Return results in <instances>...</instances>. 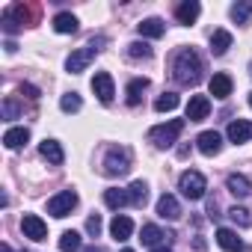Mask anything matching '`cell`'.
Wrapping results in <instances>:
<instances>
[{
  "label": "cell",
  "mask_w": 252,
  "mask_h": 252,
  "mask_svg": "<svg viewBox=\"0 0 252 252\" xmlns=\"http://www.w3.org/2000/svg\"><path fill=\"white\" fill-rule=\"evenodd\" d=\"M149 89V77H134L128 83V89H125V95H128V107H137L143 101V92Z\"/></svg>",
  "instance_id": "7402d4cb"
},
{
  "label": "cell",
  "mask_w": 252,
  "mask_h": 252,
  "mask_svg": "<svg viewBox=\"0 0 252 252\" xmlns=\"http://www.w3.org/2000/svg\"><path fill=\"white\" fill-rule=\"evenodd\" d=\"M152 252H169V249H166V246H158V249H152Z\"/></svg>",
  "instance_id": "74e56055"
},
{
  "label": "cell",
  "mask_w": 252,
  "mask_h": 252,
  "mask_svg": "<svg viewBox=\"0 0 252 252\" xmlns=\"http://www.w3.org/2000/svg\"><path fill=\"white\" fill-rule=\"evenodd\" d=\"M39 152H42V158H45L51 166H60V163L65 160V152H63V146H60L57 140H45V143L39 146Z\"/></svg>",
  "instance_id": "2e32d148"
},
{
  "label": "cell",
  "mask_w": 252,
  "mask_h": 252,
  "mask_svg": "<svg viewBox=\"0 0 252 252\" xmlns=\"http://www.w3.org/2000/svg\"><path fill=\"white\" fill-rule=\"evenodd\" d=\"M228 217H231V222H237L240 228H246V225H252V217H249V211L246 208H228Z\"/></svg>",
  "instance_id": "d6a6232c"
},
{
  "label": "cell",
  "mask_w": 252,
  "mask_h": 252,
  "mask_svg": "<svg viewBox=\"0 0 252 252\" xmlns=\"http://www.w3.org/2000/svg\"><path fill=\"white\" fill-rule=\"evenodd\" d=\"M27 140H30V131L27 128H9L3 134V146L6 149H21V146H27Z\"/></svg>",
  "instance_id": "cb8c5ba5"
},
{
  "label": "cell",
  "mask_w": 252,
  "mask_h": 252,
  "mask_svg": "<svg viewBox=\"0 0 252 252\" xmlns=\"http://www.w3.org/2000/svg\"><path fill=\"white\" fill-rule=\"evenodd\" d=\"M83 249V237L77 231H63L60 237V252H80Z\"/></svg>",
  "instance_id": "4316f807"
},
{
  "label": "cell",
  "mask_w": 252,
  "mask_h": 252,
  "mask_svg": "<svg viewBox=\"0 0 252 252\" xmlns=\"http://www.w3.org/2000/svg\"><path fill=\"white\" fill-rule=\"evenodd\" d=\"M21 231H24V237H30V240H45V237H48V225H45V220L36 217V214H24Z\"/></svg>",
  "instance_id": "9c48e42d"
},
{
  "label": "cell",
  "mask_w": 252,
  "mask_h": 252,
  "mask_svg": "<svg viewBox=\"0 0 252 252\" xmlns=\"http://www.w3.org/2000/svg\"><path fill=\"white\" fill-rule=\"evenodd\" d=\"M208 113H211V98L208 95H190V101H187V119L190 122H202V119H208Z\"/></svg>",
  "instance_id": "30bf717a"
},
{
  "label": "cell",
  "mask_w": 252,
  "mask_h": 252,
  "mask_svg": "<svg viewBox=\"0 0 252 252\" xmlns=\"http://www.w3.org/2000/svg\"><path fill=\"white\" fill-rule=\"evenodd\" d=\"M104 45H107V39H104V36H95V39H92L86 48L74 51V54L65 60V68H68L71 74H80V71H86V65H89V63H92V60L101 54V48H104Z\"/></svg>",
  "instance_id": "7a4b0ae2"
},
{
  "label": "cell",
  "mask_w": 252,
  "mask_h": 252,
  "mask_svg": "<svg viewBox=\"0 0 252 252\" xmlns=\"http://www.w3.org/2000/svg\"><path fill=\"white\" fill-rule=\"evenodd\" d=\"M158 217H163V220H178L181 217V205L172 193H163L158 199Z\"/></svg>",
  "instance_id": "9a60e30c"
},
{
  "label": "cell",
  "mask_w": 252,
  "mask_h": 252,
  "mask_svg": "<svg viewBox=\"0 0 252 252\" xmlns=\"http://www.w3.org/2000/svg\"><path fill=\"white\" fill-rule=\"evenodd\" d=\"M225 187H228V193H231V196H237V199L252 196V184H249V178H246V175H228V178H225Z\"/></svg>",
  "instance_id": "e0dca14e"
},
{
  "label": "cell",
  "mask_w": 252,
  "mask_h": 252,
  "mask_svg": "<svg viewBox=\"0 0 252 252\" xmlns=\"http://www.w3.org/2000/svg\"><path fill=\"white\" fill-rule=\"evenodd\" d=\"M249 107H252V92H249Z\"/></svg>",
  "instance_id": "f35d334b"
},
{
  "label": "cell",
  "mask_w": 252,
  "mask_h": 252,
  "mask_svg": "<svg viewBox=\"0 0 252 252\" xmlns=\"http://www.w3.org/2000/svg\"><path fill=\"white\" fill-rule=\"evenodd\" d=\"M77 208V193L74 190H63L54 199H48V214L51 217H68Z\"/></svg>",
  "instance_id": "52a82bcc"
},
{
  "label": "cell",
  "mask_w": 252,
  "mask_h": 252,
  "mask_svg": "<svg viewBox=\"0 0 252 252\" xmlns=\"http://www.w3.org/2000/svg\"><path fill=\"white\" fill-rule=\"evenodd\" d=\"M196 146H199L202 155L214 158V155H220V149H222V137H220L217 131H202V134L196 137Z\"/></svg>",
  "instance_id": "7c38bea8"
},
{
  "label": "cell",
  "mask_w": 252,
  "mask_h": 252,
  "mask_svg": "<svg viewBox=\"0 0 252 252\" xmlns=\"http://www.w3.org/2000/svg\"><path fill=\"white\" fill-rule=\"evenodd\" d=\"M80 107H83V101H80L77 92H65V95L60 98V110H63V113H77Z\"/></svg>",
  "instance_id": "f546056e"
},
{
  "label": "cell",
  "mask_w": 252,
  "mask_h": 252,
  "mask_svg": "<svg viewBox=\"0 0 252 252\" xmlns=\"http://www.w3.org/2000/svg\"><path fill=\"white\" fill-rule=\"evenodd\" d=\"M128 57L131 60H149L152 57V45L149 42H131L128 45Z\"/></svg>",
  "instance_id": "1f68e13d"
},
{
  "label": "cell",
  "mask_w": 252,
  "mask_h": 252,
  "mask_svg": "<svg viewBox=\"0 0 252 252\" xmlns=\"http://www.w3.org/2000/svg\"><path fill=\"white\" fill-rule=\"evenodd\" d=\"M92 92L98 95V101H101V104H110V101H113V95H116L113 74H110V71H95V77H92Z\"/></svg>",
  "instance_id": "ba28073f"
},
{
  "label": "cell",
  "mask_w": 252,
  "mask_h": 252,
  "mask_svg": "<svg viewBox=\"0 0 252 252\" xmlns=\"http://www.w3.org/2000/svg\"><path fill=\"white\" fill-rule=\"evenodd\" d=\"M0 252H12V246H9V243H3V246H0Z\"/></svg>",
  "instance_id": "8d00e7d4"
},
{
  "label": "cell",
  "mask_w": 252,
  "mask_h": 252,
  "mask_svg": "<svg viewBox=\"0 0 252 252\" xmlns=\"http://www.w3.org/2000/svg\"><path fill=\"white\" fill-rule=\"evenodd\" d=\"M128 202H131L128 190H107V193H104V205H107V208H113V211L125 208Z\"/></svg>",
  "instance_id": "83f0119b"
},
{
  "label": "cell",
  "mask_w": 252,
  "mask_h": 252,
  "mask_svg": "<svg viewBox=\"0 0 252 252\" xmlns=\"http://www.w3.org/2000/svg\"><path fill=\"white\" fill-rule=\"evenodd\" d=\"M217 243H220V249H225V252H243L246 249V243L237 237V231H231V228H217Z\"/></svg>",
  "instance_id": "4fadbf2b"
},
{
  "label": "cell",
  "mask_w": 252,
  "mask_h": 252,
  "mask_svg": "<svg viewBox=\"0 0 252 252\" xmlns=\"http://www.w3.org/2000/svg\"><path fill=\"white\" fill-rule=\"evenodd\" d=\"M110 234H113L116 240H128V237L134 234V220L125 217V214H116L113 222H110Z\"/></svg>",
  "instance_id": "5bb4252c"
},
{
  "label": "cell",
  "mask_w": 252,
  "mask_h": 252,
  "mask_svg": "<svg viewBox=\"0 0 252 252\" xmlns=\"http://www.w3.org/2000/svg\"><path fill=\"white\" fill-rule=\"evenodd\" d=\"M202 71H205L202 57H199L193 48H181V51L175 54V60H172V77H175V83H181V86H196V83L202 80Z\"/></svg>",
  "instance_id": "6da1fadb"
},
{
  "label": "cell",
  "mask_w": 252,
  "mask_h": 252,
  "mask_svg": "<svg viewBox=\"0 0 252 252\" xmlns=\"http://www.w3.org/2000/svg\"><path fill=\"white\" fill-rule=\"evenodd\" d=\"M54 30L57 33H77V18L71 12H60V15H54Z\"/></svg>",
  "instance_id": "d4e9b609"
},
{
  "label": "cell",
  "mask_w": 252,
  "mask_h": 252,
  "mask_svg": "<svg viewBox=\"0 0 252 252\" xmlns=\"http://www.w3.org/2000/svg\"><path fill=\"white\" fill-rule=\"evenodd\" d=\"M178 107V95L175 92H163V95H158V101H155V110L158 113H169V110H175Z\"/></svg>",
  "instance_id": "4dcf8cb0"
},
{
  "label": "cell",
  "mask_w": 252,
  "mask_h": 252,
  "mask_svg": "<svg viewBox=\"0 0 252 252\" xmlns=\"http://www.w3.org/2000/svg\"><path fill=\"white\" fill-rule=\"evenodd\" d=\"M86 252H101V249H86Z\"/></svg>",
  "instance_id": "ab89813d"
},
{
  "label": "cell",
  "mask_w": 252,
  "mask_h": 252,
  "mask_svg": "<svg viewBox=\"0 0 252 252\" xmlns=\"http://www.w3.org/2000/svg\"><path fill=\"white\" fill-rule=\"evenodd\" d=\"M199 12H202V6H199V0H184V3H178V9H175V18L181 21V24H193L196 18H199Z\"/></svg>",
  "instance_id": "d6986e66"
},
{
  "label": "cell",
  "mask_w": 252,
  "mask_h": 252,
  "mask_svg": "<svg viewBox=\"0 0 252 252\" xmlns=\"http://www.w3.org/2000/svg\"><path fill=\"white\" fill-rule=\"evenodd\" d=\"M128 196H131V205L143 208V205L149 202V184H146V181H134V184L128 187Z\"/></svg>",
  "instance_id": "484cf974"
},
{
  "label": "cell",
  "mask_w": 252,
  "mask_h": 252,
  "mask_svg": "<svg viewBox=\"0 0 252 252\" xmlns=\"http://www.w3.org/2000/svg\"><path fill=\"white\" fill-rule=\"evenodd\" d=\"M122 252H134V249H122Z\"/></svg>",
  "instance_id": "60d3db41"
},
{
  "label": "cell",
  "mask_w": 252,
  "mask_h": 252,
  "mask_svg": "<svg viewBox=\"0 0 252 252\" xmlns=\"http://www.w3.org/2000/svg\"><path fill=\"white\" fill-rule=\"evenodd\" d=\"M228 48H231V33L228 30H214V36H211V54L222 57Z\"/></svg>",
  "instance_id": "603a6c76"
},
{
  "label": "cell",
  "mask_w": 252,
  "mask_h": 252,
  "mask_svg": "<svg viewBox=\"0 0 252 252\" xmlns=\"http://www.w3.org/2000/svg\"><path fill=\"white\" fill-rule=\"evenodd\" d=\"M86 231H89L92 237H98V234H101V217H98V214H92V217L86 220Z\"/></svg>",
  "instance_id": "e575fe53"
},
{
  "label": "cell",
  "mask_w": 252,
  "mask_h": 252,
  "mask_svg": "<svg viewBox=\"0 0 252 252\" xmlns=\"http://www.w3.org/2000/svg\"><path fill=\"white\" fill-rule=\"evenodd\" d=\"M172 237H175V234H172V231H163L160 225H143V237H140V240H143L146 246H155V249H158V243L172 240Z\"/></svg>",
  "instance_id": "ac0fdd59"
},
{
  "label": "cell",
  "mask_w": 252,
  "mask_h": 252,
  "mask_svg": "<svg viewBox=\"0 0 252 252\" xmlns=\"http://www.w3.org/2000/svg\"><path fill=\"white\" fill-rule=\"evenodd\" d=\"M178 190H181V196H184V199L196 202V199H202V196H205L208 181H205V175H202V172L187 169V172H181V178H178Z\"/></svg>",
  "instance_id": "5b68a950"
},
{
  "label": "cell",
  "mask_w": 252,
  "mask_h": 252,
  "mask_svg": "<svg viewBox=\"0 0 252 252\" xmlns=\"http://www.w3.org/2000/svg\"><path fill=\"white\" fill-rule=\"evenodd\" d=\"M39 12H42V6H39V3H12V6H6V9H3V15H6V18H12L18 27H21V24L33 27V24L39 21Z\"/></svg>",
  "instance_id": "8992f818"
},
{
  "label": "cell",
  "mask_w": 252,
  "mask_h": 252,
  "mask_svg": "<svg viewBox=\"0 0 252 252\" xmlns=\"http://www.w3.org/2000/svg\"><path fill=\"white\" fill-rule=\"evenodd\" d=\"M252 18V0H240V3L231 6V21L234 24H246Z\"/></svg>",
  "instance_id": "f1b7e54d"
},
{
  "label": "cell",
  "mask_w": 252,
  "mask_h": 252,
  "mask_svg": "<svg viewBox=\"0 0 252 252\" xmlns=\"http://www.w3.org/2000/svg\"><path fill=\"white\" fill-rule=\"evenodd\" d=\"M128 169H131V149H125V146L107 149V155H104V175L116 178V175H125Z\"/></svg>",
  "instance_id": "277c9868"
},
{
  "label": "cell",
  "mask_w": 252,
  "mask_h": 252,
  "mask_svg": "<svg viewBox=\"0 0 252 252\" xmlns=\"http://www.w3.org/2000/svg\"><path fill=\"white\" fill-rule=\"evenodd\" d=\"M208 89H211V95H214V98H220V101H222V98H228V95H231V77L220 71V74H214V77H211Z\"/></svg>",
  "instance_id": "44dd1931"
},
{
  "label": "cell",
  "mask_w": 252,
  "mask_h": 252,
  "mask_svg": "<svg viewBox=\"0 0 252 252\" xmlns=\"http://www.w3.org/2000/svg\"><path fill=\"white\" fill-rule=\"evenodd\" d=\"M137 30H140L143 39H160V36L166 33V24H163L160 18H146V21L137 24Z\"/></svg>",
  "instance_id": "ffe728a7"
},
{
  "label": "cell",
  "mask_w": 252,
  "mask_h": 252,
  "mask_svg": "<svg viewBox=\"0 0 252 252\" xmlns=\"http://www.w3.org/2000/svg\"><path fill=\"white\" fill-rule=\"evenodd\" d=\"M181 131H184V119H172V122L155 125V128L149 131V143H155L158 149H172Z\"/></svg>",
  "instance_id": "3957f363"
},
{
  "label": "cell",
  "mask_w": 252,
  "mask_h": 252,
  "mask_svg": "<svg viewBox=\"0 0 252 252\" xmlns=\"http://www.w3.org/2000/svg\"><path fill=\"white\" fill-rule=\"evenodd\" d=\"M228 140L237 146V143H249L252 140V122L249 119H234V122H228Z\"/></svg>",
  "instance_id": "8fae6325"
},
{
  "label": "cell",
  "mask_w": 252,
  "mask_h": 252,
  "mask_svg": "<svg viewBox=\"0 0 252 252\" xmlns=\"http://www.w3.org/2000/svg\"><path fill=\"white\" fill-rule=\"evenodd\" d=\"M18 113H21L18 104H15L12 98H6V101H3V119H18Z\"/></svg>",
  "instance_id": "836d02e7"
},
{
  "label": "cell",
  "mask_w": 252,
  "mask_h": 252,
  "mask_svg": "<svg viewBox=\"0 0 252 252\" xmlns=\"http://www.w3.org/2000/svg\"><path fill=\"white\" fill-rule=\"evenodd\" d=\"M249 74H252V63H249Z\"/></svg>",
  "instance_id": "b9f144b4"
},
{
  "label": "cell",
  "mask_w": 252,
  "mask_h": 252,
  "mask_svg": "<svg viewBox=\"0 0 252 252\" xmlns=\"http://www.w3.org/2000/svg\"><path fill=\"white\" fill-rule=\"evenodd\" d=\"M21 95H27V98H39V89L30 86V83H21Z\"/></svg>",
  "instance_id": "d590c367"
}]
</instances>
